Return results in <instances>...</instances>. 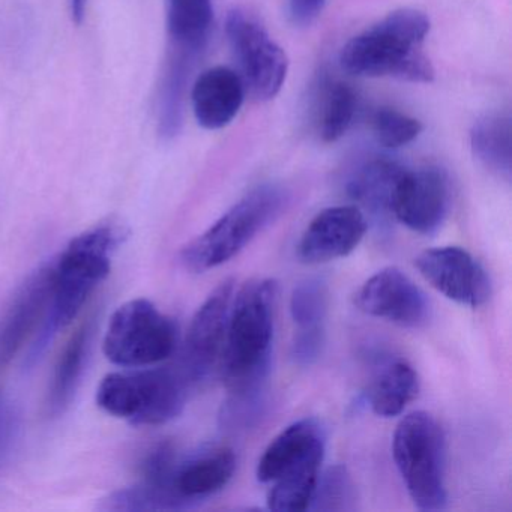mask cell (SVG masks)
I'll list each match as a JSON object with an SVG mask.
<instances>
[{
    "label": "cell",
    "instance_id": "9a60e30c",
    "mask_svg": "<svg viewBox=\"0 0 512 512\" xmlns=\"http://www.w3.org/2000/svg\"><path fill=\"white\" fill-rule=\"evenodd\" d=\"M244 97L245 85L236 71L227 67L209 68L196 80L191 92L194 116L200 127L220 130L238 115Z\"/></svg>",
    "mask_w": 512,
    "mask_h": 512
},
{
    "label": "cell",
    "instance_id": "4dcf8cb0",
    "mask_svg": "<svg viewBox=\"0 0 512 512\" xmlns=\"http://www.w3.org/2000/svg\"><path fill=\"white\" fill-rule=\"evenodd\" d=\"M14 431H16V419L10 407L0 398V463L13 443Z\"/></svg>",
    "mask_w": 512,
    "mask_h": 512
},
{
    "label": "cell",
    "instance_id": "9c48e42d",
    "mask_svg": "<svg viewBox=\"0 0 512 512\" xmlns=\"http://www.w3.org/2000/svg\"><path fill=\"white\" fill-rule=\"evenodd\" d=\"M415 266L437 292L457 304L476 308L490 299L491 283L487 272L463 248H431L416 257Z\"/></svg>",
    "mask_w": 512,
    "mask_h": 512
},
{
    "label": "cell",
    "instance_id": "3957f363",
    "mask_svg": "<svg viewBox=\"0 0 512 512\" xmlns=\"http://www.w3.org/2000/svg\"><path fill=\"white\" fill-rule=\"evenodd\" d=\"M121 230L100 226L74 238L53 263V292L49 320L41 335V347L67 328L98 284L109 275L112 256L121 242Z\"/></svg>",
    "mask_w": 512,
    "mask_h": 512
},
{
    "label": "cell",
    "instance_id": "d6986e66",
    "mask_svg": "<svg viewBox=\"0 0 512 512\" xmlns=\"http://www.w3.org/2000/svg\"><path fill=\"white\" fill-rule=\"evenodd\" d=\"M325 458V446L314 449L301 460L290 464L268 493V508L277 512L307 511Z\"/></svg>",
    "mask_w": 512,
    "mask_h": 512
},
{
    "label": "cell",
    "instance_id": "2e32d148",
    "mask_svg": "<svg viewBox=\"0 0 512 512\" xmlns=\"http://www.w3.org/2000/svg\"><path fill=\"white\" fill-rule=\"evenodd\" d=\"M236 470L235 451L229 446H211L178 461L173 487L190 505L223 490Z\"/></svg>",
    "mask_w": 512,
    "mask_h": 512
},
{
    "label": "cell",
    "instance_id": "4316f807",
    "mask_svg": "<svg viewBox=\"0 0 512 512\" xmlns=\"http://www.w3.org/2000/svg\"><path fill=\"white\" fill-rule=\"evenodd\" d=\"M100 511L143 512V511H175L181 506L166 494L146 484L122 488L113 491L100 500Z\"/></svg>",
    "mask_w": 512,
    "mask_h": 512
},
{
    "label": "cell",
    "instance_id": "8fae6325",
    "mask_svg": "<svg viewBox=\"0 0 512 512\" xmlns=\"http://www.w3.org/2000/svg\"><path fill=\"white\" fill-rule=\"evenodd\" d=\"M356 305L400 328H421L430 319L427 295L398 268H385L368 278L356 295Z\"/></svg>",
    "mask_w": 512,
    "mask_h": 512
},
{
    "label": "cell",
    "instance_id": "cb8c5ba5",
    "mask_svg": "<svg viewBox=\"0 0 512 512\" xmlns=\"http://www.w3.org/2000/svg\"><path fill=\"white\" fill-rule=\"evenodd\" d=\"M358 494L349 470L343 464L326 469L317 479L310 511L347 512L355 511Z\"/></svg>",
    "mask_w": 512,
    "mask_h": 512
},
{
    "label": "cell",
    "instance_id": "52a82bcc",
    "mask_svg": "<svg viewBox=\"0 0 512 512\" xmlns=\"http://www.w3.org/2000/svg\"><path fill=\"white\" fill-rule=\"evenodd\" d=\"M178 328L148 299H133L118 308L104 338V355L119 367L145 368L175 352Z\"/></svg>",
    "mask_w": 512,
    "mask_h": 512
},
{
    "label": "cell",
    "instance_id": "44dd1931",
    "mask_svg": "<svg viewBox=\"0 0 512 512\" xmlns=\"http://www.w3.org/2000/svg\"><path fill=\"white\" fill-rule=\"evenodd\" d=\"M475 157L490 172L509 181L512 172V127L509 116L487 115L473 125L470 133Z\"/></svg>",
    "mask_w": 512,
    "mask_h": 512
},
{
    "label": "cell",
    "instance_id": "ba28073f",
    "mask_svg": "<svg viewBox=\"0 0 512 512\" xmlns=\"http://www.w3.org/2000/svg\"><path fill=\"white\" fill-rule=\"evenodd\" d=\"M226 34L245 88L257 100H272L286 82L289 59L265 26L244 10L227 16Z\"/></svg>",
    "mask_w": 512,
    "mask_h": 512
},
{
    "label": "cell",
    "instance_id": "ffe728a7",
    "mask_svg": "<svg viewBox=\"0 0 512 512\" xmlns=\"http://www.w3.org/2000/svg\"><path fill=\"white\" fill-rule=\"evenodd\" d=\"M394 161L373 160L362 166L349 182L350 197L374 217L392 215L395 190L404 173Z\"/></svg>",
    "mask_w": 512,
    "mask_h": 512
},
{
    "label": "cell",
    "instance_id": "1f68e13d",
    "mask_svg": "<svg viewBox=\"0 0 512 512\" xmlns=\"http://www.w3.org/2000/svg\"><path fill=\"white\" fill-rule=\"evenodd\" d=\"M86 4H88V0H70L71 16L77 25H80L85 19Z\"/></svg>",
    "mask_w": 512,
    "mask_h": 512
},
{
    "label": "cell",
    "instance_id": "5b68a950",
    "mask_svg": "<svg viewBox=\"0 0 512 512\" xmlns=\"http://www.w3.org/2000/svg\"><path fill=\"white\" fill-rule=\"evenodd\" d=\"M392 455L416 508L445 509L446 442L436 418L424 410L404 416L395 428Z\"/></svg>",
    "mask_w": 512,
    "mask_h": 512
},
{
    "label": "cell",
    "instance_id": "7a4b0ae2",
    "mask_svg": "<svg viewBox=\"0 0 512 512\" xmlns=\"http://www.w3.org/2000/svg\"><path fill=\"white\" fill-rule=\"evenodd\" d=\"M430 28V19L421 11H394L343 47L341 68L352 76L431 83L436 71L422 52Z\"/></svg>",
    "mask_w": 512,
    "mask_h": 512
},
{
    "label": "cell",
    "instance_id": "ac0fdd59",
    "mask_svg": "<svg viewBox=\"0 0 512 512\" xmlns=\"http://www.w3.org/2000/svg\"><path fill=\"white\" fill-rule=\"evenodd\" d=\"M418 391L415 368L404 359H386L371 380L368 404L377 416L394 418L415 400Z\"/></svg>",
    "mask_w": 512,
    "mask_h": 512
},
{
    "label": "cell",
    "instance_id": "603a6c76",
    "mask_svg": "<svg viewBox=\"0 0 512 512\" xmlns=\"http://www.w3.org/2000/svg\"><path fill=\"white\" fill-rule=\"evenodd\" d=\"M211 0H169V31L179 44L202 46L212 25Z\"/></svg>",
    "mask_w": 512,
    "mask_h": 512
},
{
    "label": "cell",
    "instance_id": "484cf974",
    "mask_svg": "<svg viewBox=\"0 0 512 512\" xmlns=\"http://www.w3.org/2000/svg\"><path fill=\"white\" fill-rule=\"evenodd\" d=\"M356 100L355 91L346 83H335L326 95L323 106L322 128L320 134L326 143L340 140L352 125L355 118Z\"/></svg>",
    "mask_w": 512,
    "mask_h": 512
},
{
    "label": "cell",
    "instance_id": "5bb4252c",
    "mask_svg": "<svg viewBox=\"0 0 512 512\" xmlns=\"http://www.w3.org/2000/svg\"><path fill=\"white\" fill-rule=\"evenodd\" d=\"M52 292L53 263L41 266L20 287L0 325V368L16 358L49 311Z\"/></svg>",
    "mask_w": 512,
    "mask_h": 512
},
{
    "label": "cell",
    "instance_id": "4fadbf2b",
    "mask_svg": "<svg viewBox=\"0 0 512 512\" xmlns=\"http://www.w3.org/2000/svg\"><path fill=\"white\" fill-rule=\"evenodd\" d=\"M367 227V218L358 206L323 209L302 233L298 257L308 265L343 259L358 248Z\"/></svg>",
    "mask_w": 512,
    "mask_h": 512
},
{
    "label": "cell",
    "instance_id": "e0dca14e",
    "mask_svg": "<svg viewBox=\"0 0 512 512\" xmlns=\"http://www.w3.org/2000/svg\"><path fill=\"white\" fill-rule=\"evenodd\" d=\"M320 446H326V436L319 421L305 418L293 422L263 452L257 464V479L263 484H271L290 464L301 460Z\"/></svg>",
    "mask_w": 512,
    "mask_h": 512
},
{
    "label": "cell",
    "instance_id": "8992f818",
    "mask_svg": "<svg viewBox=\"0 0 512 512\" xmlns=\"http://www.w3.org/2000/svg\"><path fill=\"white\" fill-rule=\"evenodd\" d=\"M185 382L166 368L112 373L97 389V404L133 425H161L181 415Z\"/></svg>",
    "mask_w": 512,
    "mask_h": 512
},
{
    "label": "cell",
    "instance_id": "d4e9b609",
    "mask_svg": "<svg viewBox=\"0 0 512 512\" xmlns=\"http://www.w3.org/2000/svg\"><path fill=\"white\" fill-rule=\"evenodd\" d=\"M328 307V283L320 277L305 278L290 296V314L298 329L325 328Z\"/></svg>",
    "mask_w": 512,
    "mask_h": 512
},
{
    "label": "cell",
    "instance_id": "f546056e",
    "mask_svg": "<svg viewBox=\"0 0 512 512\" xmlns=\"http://www.w3.org/2000/svg\"><path fill=\"white\" fill-rule=\"evenodd\" d=\"M326 0H290V14L298 25H310L325 7Z\"/></svg>",
    "mask_w": 512,
    "mask_h": 512
},
{
    "label": "cell",
    "instance_id": "83f0119b",
    "mask_svg": "<svg viewBox=\"0 0 512 512\" xmlns=\"http://www.w3.org/2000/svg\"><path fill=\"white\" fill-rule=\"evenodd\" d=\"M424 127L418 119L394 109H379L373 116L377 142L385 148H401L412 143Z\"/></svg>",
    "mask_w": 512,
    "mask_h": 512
},
{
    "label": "cell",
    "instance_id": "277c9868",
    "mask_svg": "<svg viewBox=\"0 0 512 512\" xmlns=\"http://www.w3.org/2000/svg\"><path fill=\"white\" fill-rule=\"evenodd\" d=\"M287 202L286 191L278 185H262L250 191L206 232L182 248V265L202 274L229 262L283 214Z\"/></svg>",
    "mask_w": 512,
    "mask_h": 512
},
{
    "label": "cell",
    "instance_id": "7c38bea8",
    "mask_svg": "<svg viewBox=\"0 0 512 512\" xmlns=\"http://www.w3.org/2000/svg\"><path fill=\"white\" fill-rule=\"evenodd\" d=\"M235 281L224 280L194 314L185 338V370L191 379H203L221 362Z\"/></svg>",
    "mask_w": 512,
    "mask_h": 512
},
{
    "label": "cell",
    "instance_id": "30bf717a",
    "mask_svg": "<svg viewBox=\"0 0 512 512\" xmlns=\"http://www.w3.org/2000/svg\"><path fill=\"white\" fill-rule=\"evenodd\" d=\"M451 206L448 175L439 167L404 170L392 202V215L421 235H433L445 223Z\"/></svg>",
    "mask_w": 512,
    "mask_h": 512
},
{
    "label": "cell",
    "instance_id": "f1b7e54d",
    "mask_svg": "<svg viewBox=\"0 0 512 512\" xmlns=\"http://www.w3.org/2000/svg\"><path fill=\"white\" fill-rule=\"evenodd\" d=\"M325 328L298 329L292 343V359L301 367H310L322 356Z\"/></svg>",
    "mask_w": 512,
    "mask_h": 512
},
{
    "label": "cell",
    "instance_id": "6da1fadb",
    "mask_svg": "<svg viewBox=\"0 0 512 512\" xmlns=\"http://www.w3.org/2000/svg\"><path fill=\"white\" fill-rule=\"evenodd\" d=\"M278 284L251 280L233 296L221 371L230 394L265 391L274 343Z\"/></svg>",
    "mask_w": 512,
    "mask_h": 512
},
{
    "label": "cell",
    "instance_id": "7402d4cb",
    "mask_svg": "<svg viewBox=\"0 0 512 512\" xmlns=\"http://www.w3.org/2000/svg\"><path fill=\"white\" fill-rule=\"evenodd\" d=\"M91 320L83 323L74 332L56 365L52 386H50L49 404H47L52 415L64 412L79 385L89 352V343H91Z\"/></svg>",
    "mask_w": 512,
    "mask_h": 512
}]
</instances>
